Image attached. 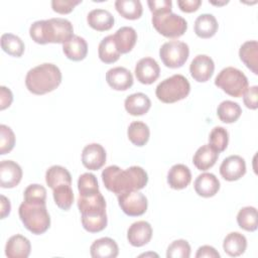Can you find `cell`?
I'll return each instance as SVG.
<instances>
[{
  "label": "cell",
  "mask_w": 258,
  "mask_h": 258,
  "mask_svg": "<svg viewBox=\"0 0 258 258\" xmlns=\"http://www.w3.org/2000/svg\"><path fill=\"white\" fill-rule=\"evenodd\" d=\"M102 180L108 190L118 196L126 191L142 189L148 182V175L141 166L133 165L121 169L117 165H110L102 171Z\"/></svg>",
  "instance_id": "obj_1"
},
{
  "label": "cell",
  "mask_w": 258,
  "mask_h": 258,
  "mask_svg": "<svg viewBox=\"0 0 258 258\" xmlns=\"http://www.w3.org/2000/svg\"><path fill=\"white\" fill-rule=\"evenodd\" d=\"M33 41L39 44L66 43L74 36L73 24L66 18H50L34 21L29 28Z\"/></svg>",
  "instance_id": "obj_2"
},
{
  "label": "cell",
  "mask_w": 258,
  "mask_h": 258,
  "mask_svg": "<svg viewBox=\"0 0 258 258\" xmlns=\"http://www.w3.org/2000/svg\"><path fill=\"white\" fill-rule=\"evenodd\" d=\"M61 83V73L57 66L49 62L38 64L28 71L25 85L34 95H44L55 90Z\"/></svg>",
  "instance_id": "obj_3"
},
{
  "label": "cell",
  "mask_w": 258,
  "mask_h": 258,
  "mask_svg": "<svg viewBox=\"0 0 258 258\" xmlns=\"http://www.w3.org/2000/svg\"><path fill=\"white\" fill-rule=\"evenodd\" d=\"M18 214L24 227L34 235L45 233L50 226L46 205H32L23 202L19 206Z\"/></svg>",
  "instance_id": "obj_4"
},
{
  "label": "cell",
  "mask_w": 258,
  "mask_h": 258,
  "mask_svg": "<svg viewBox=\"0 0 258 258\" xmlns=\"http://www.w3.org/2000/svg\"><path fill=\"white\" fill-rule=\"evenodd\" d=\"M189 91L190 85L187 79L182 75H173L157 85L155 95L159 101L171 104L187 97Z\"/></svg>",
  "instance_id": "obj_5"
},
{
  "label": "cell",
  "mask_w": 258,
  "mask_h": 258,
  "mask_svg": "<svg viewBox=\"0 0 258 258\" xmlns=\"http://www.w3.org/2000/svg\"><path fill=\"white\" fill-rule=\"evenodd\" d=\"M215 85L226 94L239 98L244 95L248 88V79L242 71L227 67L218 74L215 79Z\"/></svg>",
  "instance_id": "obj_6"
},
{
  "label": "cell",
  "mask_w": 258,
  "mask_h": 258,
  "mask_svg": "<svg viewBox=\"0 0 258 258\" xmlns=\"http://www.w3.org/2000/svg\"><path fill=\"white\" fill-rule=\"evenodd\" d=\"M151 21L156 31L168 38L179 37L187 29L186 20L172 12L153 14Z\"/></svg>",
  "instance_id": "obj_7"
},
{
  "label": "cell",
  "mask_w": 258,
  "mask_h": 258,
  "mask_svg": "<svg viewBox=\"0 0 258 258\" xmlns=\"http://www.w3.org/2000/svg\"><path fill=\"white\" fill-rule=\"evenodd\" d=\"M189 54L188 45L179 40H170L163 43L159 49V56L163 64L170 69L182 67Z\"/></svg>",
  "instance_id": "obj_8"
},
{
  "label": "cell",
  "mask_w": 258,
  "mask_h": 258,
  "mask_svg": "<svg viewBox=\"0 0 258 258\" xmlns=\"http://www.w3.org/2000/svg\"><path fill=\"white\" fill-rule=\"evenodd\" d=\"M118 204L121 210L130 217L143 215L148 206L146 197L138 190L126 191L118 195Z\"/></svg>",
  "instance_id": "obj_9"
},
{
  "label": "cell",
  "mask_w": 258,
  "mask_h": 258,
  "mask_svg": "<svg viewBox=\"0 0 258 258\" xmlns=\"http://www.w3.org/2000/svg\"><path fill=\"white\" fill-rule=\"evenodd\" d=\"M78 208L82 218H95L107 215L106 201L100 191L86 198L79 197Z\"/></svg>",
  "instance_id": "obj_10"
},
{
  "label": "cell",
  "mask_w": 258,
  "mask_h": 258,
  "mask_svg": "<svg viewBox=\"0 0 258 258\" xmlns=\"http://www.w3.org/2000/svg\"><path fill=\"white\" fill-rule=\"evenodd\" d=\"M215 71V63L212 57L207 54H198L189 64V73L192 79L205 83L211 79Z\"/></svg>",
  "instance_id": "obj_11"
},
{
  "label": "cell",
  "mask_w": 258,
  "mask_h": 258,
  "mask_svg": "<svg viewBox=\"0 0 258 258\" xmlns=\"http://www.w3.org/2000/svg\"><path fill=\"white\" fill-rule=\"evenodd\" d=\"M222 177L228 181L240 179L246 173V163L239 155H230L223 160L220 165Z\"/></svg>",
  "instance_id": "obj_12"
},
{
  "label": "cell",
  "mask_w": 258,
  "mask_h": 258,
  "mask_svg": "<svg viewBox=\"0 0 258 258\" xmlns=\"http://www.w3.org/2000/svg\"><path fill=\"white\" fill-rule=\"evenodd\" d=\"M106 162V151L99 143H91L82 151V163L90 170L100 169Z\"/></svg>",
  "instance_id": "obj_13"
},
{
  "label": "cell",
  "mask_w": 258,
  "mask_h": 258,
  "mask_svg": "<svg viewBox=\"0 0 258 258\" xmlns=\"http://www.w3.org/2000/svg\"><path fill=\"white\" fill-rule=\"evenodd\" d=\"M160 74V68L157 61L152 57H143L135 66V76L137 81L144 85L154 83Z\"/></svg>",
  "instance_id": "obj_14"
},
{
  "label": "cell",
  "mask_w": 258,
  "mask_h": 258,
  "mask_svg": "<svg viewBox=\"0 0 258 258\" xmlns=\"http://www.w3.org/2000/svg\"><path fill=\"white\" fill-rule=\"evenodd\" d=\"M22 178V169L13 160L0 162V186L3 188L15 187Z\"/></svg>",
  "instance_id": "obj_15"
},
{
  "label": "cell",
  "mask_w": 258,
  "mask_h": 258,
  "mask_svg": "<svg viewBox=\"0 0 258 258\" xmlns=\"http://www.w3.org/2000/svg\"><path fill=\"white\" fill-rule=\"evenodd\" d=\"M106 81L113 90L126 91L133 85V76L126 68L116 67L106 73Z\"/></svg>",
  "instance_id": "obj_16"
},
{
  "label": "cell",
  "mask_w": 258,
  "mask_h": 258,
  "mask_svg": "<svg viewBox=\"0 0 258 258\" xmlns=\"http://www.w3.org/2000/svg\"><path fill=\"white\" fill-rule=\"evenodd\" d=\"M152 238L151 225L146 221H137L133 223L127 231L128 242L134 247L146 245Z\"/></svg>",
  "instance_id": "obj_17"
},
{
  "label": "cell",
  "mask_w": 258,
  "mask_h": 258,
  "mask_svg": "<svg viewBox=\"0 0 258 258\" xmlns=\"http://www.w3.org/2000/svg\"><path fill=\"white\" fill-rule=\"evenodd\" d=\"M30 250L29 240L19 234L11 236L5 245V255L8 258H27Z\"/></svg>",
  "instance_id": "obj_18"
},
{
  "label": "cell",
  "mask_w": 258,
  "mask_h": 258,
  "mask_svg": "<svg viewBox=\"0 0 258 258\" xmlns=\"http://www.w3.org/2000/svg\"><path fill=\"white\" fill-rule=\"evenodd\" d=\"M196 192L203 198L214 197L220 189V181L218 177L211 172H204L195 180Z\"/></svg>",
  "instance_id": "obj_19"
},
{
  "label": "cell",
  "mask_w": 258,
  "mask_h": 258,
  "mask_svg": "<svg viewBox=\"0 0 258 258\" xmlns=\"http://www.w3.org/2000/svg\"><path fill=\"white\" fill-rule=\"evenodd\" d=\"M191 180L189 168L181 163L174 164L167 172V183L173 189L185 188Z\"/></svg>",
  "instance_id": "obj_20"
},
{
  "label": "cell",
  "mask_w": 258,
  "mask_h": 258,
  "mask_svg": "<svg viewBox=\"0 0 258 258\" xmlns=\"http://www.w3.org/2000/svg\"><path fill=\"white\" fill-rule=\"evenodd\" d=\"M90 253L93 258H115L119 254V248L115 240L103 237L93 242Z\"/></svg>",
  "instance_id": "obj_21"
},
{
  "label": "cell",
  "mask_w": 258,
  "mask_h": 258,
  "mask_svg": "<svg viewBox=\"0 0 258 258\" xmlns=\"http://www.w3.org/2000/svg\"><path fill=\"white\" fill-rule=\"evenodd\" d=\"M87 22L93 29L97 31H106L113 27L115 19L110 11L97 8L88 13Z\"/></svg>",
  "instance_id": "obj_22"
},
{
  "label": "cell",
  "mask_w": 258,
  "mask_h": 258,
  "mask_svg": "<svg viewBox=\"0 0 258 258\" xmlns=\"http://www.w3.org/2000/svg\"><path fill=\"white\" fill-rule=\"evenodd\" d=\"M62 51L64 55L74 61L83 60L88 53V44L85 38L74 35L69 41L62 44Z\"/></svg>",
  "instance_id": "obj_23"
},
{
  "label": "cell",
  "mask_w": 258,
  "mask_h": 258,
  "mask_svg": "<svg viewBox=\"0 0 258 258\" xmlns=\"http://www.w3.org/2000/svg\"><path fill=\"white\" fill-rule=\"evenodd\" d=\"M124 107L130 115L141 116L149 111L151 107V101L147 95L143 93H135L129 95L125 99Z\"/></svg>",
  "instance_id": "obj_24"
},
{
  "label": "cell",
  "mask_w": 258,
  "mask_h": 258,
  "mask_svg": "<svg viewBox=\"0 0 258 258\" xmlns=\"http://www.w3.org/2000/svg\"><path fill=\"white\" fill-rule=\"evenodd\" d=\"M218 158L219 152L215 150L210 144H205L196 151L192 157V162L199 170L205 171L213 167Z\"/></svg>",
  "instance_id": "obj_25"
},
{
  "label": "cell",
  "mask_w": 258,
  "mask_h": 258,
  "mask_svg": "<svg viewBox=\"0 0 258 258\" xmlns=\"http://www.w3.org/2000/svg\"><path fill=\"white\" fill-rule=\"evenodd\" d=\"M115 44L120 53H127L132 50L137 41V32L131 26H122L113 34Z\"/></svg>",
  "instance_id": "obj_26"
},
{
  "label": "cell",
  "mask_w": 258,
  "mask_h": 258,
  "mask_svg": "<svg viewBox=\"0 0 258 258\" xmlns=\"http://www.w3.org/2000/svg\"><path fill=\"white\" fill-rule=\"evenodd\" d=\"M239 56L253 74H258V42L256 40L244 42L239 49Z\"/></svg>",
  "instance_id": "obj_27"
},
{
  "label": "cell",
  "mask_w": 258,
  "mask_h": 258,
  "mask_svg": "<svg viewBox=\"0 0 258 258\" xmlns=\"http://www.w3.org/2000/svg\"><path fill=\"white\" fill-rule=\"evenodd\" d=\"M218 26V21L213 14L204 13L195 21V32L201 38H210L216 34Z\"/></svg>",
  "instance_id": "obj_28"
},
{
  "label": "cell",
  "mask_w": 258,
  "mask_h": 258,
  "mask_svg": "<svg viewBox=\"0 0 258 258\" xmlns=\"http://www.w3.org/2000/svg\"><path fill=\"white\" fill-rule=\"evenodd\" d=\"M224 251L231 257L242 255L247 248V239L239 232L229 233L223 242Z\"/></svg>",
  "instance_id": "obj_29"
},
{
  "label": "cell",
  "mask_w": 258,
  "mask_h": 258,
  "mask_svg": "<svg viewBox=\"0 0 258 258\" xmlns=\"http://www.w3.org/2000/svg\"><path fill=\"white\" fill-rule=\"evenodd\" d=\"M46 184L53 189L60 184H72V176L67 168L60 165H52L45 172Z\"/></svg>",
  "instance_id": "obj_30"
},
{
  "label": "cell",
  "mask_w": 258,
  "mask_h": 258,
  "mask_svg": "<svg viewBox=\"0 0 258 258\" xmlns=\"http://www.w3.org/2000/svg\"><path fill=\"white\" fill-rule=\"evenodd\" d=\"M115 8L126 19L135 20L141 17L143 8L139 0H116Z\"/></svg>",
  "instance_id": "obj_31"
},
{
  "label": "cell",
  "mask_w": 258,
  "mask_h": 258,
  "mask_svg": "<svg viewBox=\"0 0 258 258\" xmlns=\"http://www.w3.org/2000/svg\"><path fill=\"white\" fill-rule=\"evenodd\" d=\"M98 53L100 59L105 63H113L119 59L121 53L117 49L113 34L108 35L101 40L98 48Z\"/></svg>",
  "instance_id": "obj_32"
},
{
  "label": "cell",
  "mask_w": 258,
  "mask_h": 258,
  "mask_svg": "<svg viewBox=\"0 0 258 258\" xmlns=\"http://www.w3.org/2000/svg\"><path fill=\"white\" fill-rule=\"evenodd\" d=\"M242 114V109L240 105L236 102L226 100L220 103L217 108V115L219 119L227 124L236 122Z\"/></svg>",
  "instance_id": "obj_33"
},
{
  "label": "cell",
  "mask_w": 258,
  "mask_h": 258,
  "mask_svg": "<svg viewBox=\"0 0 258 258\" xmlns=\"http://www.w3.org/2000/svg\"><path fill=\"white\" fill-rule=\"evenodd\" d=\"M127 135L129 140L134 145L143 146L149 140L150 130L145 123L141 121H134L129 125L127 130Z\"/></svg>",
  "instance_id": "obj_34"
},
{
  "label": "cell",
  "mask_w": 258,
  "mask_h": 258,
  "mask_svg": "<svg viewBox=\"0 0 258 258\" xmlns=\"http://www.w3.org/2000/svg\"><path fill=\"white\" fill-rule=\"evenodd\" d=\"M1 47L9 55L19 57L24 52V42L22 39L12 33H4L1 36Z\"/></svg>",
  "instance_id": "obj_35"
},
{
  "label": "cell",
  "mask_w": 258,
  "mask_h": 258,
  "mask_svg": "<svg viewBox=\"0 0 258 258\" xmlns=\"http://www.w3.org/2000/svg\"><path fill=\"white\" fill-rule=\"evenodd\" d=\"M52 196L55 205L63 211L70 210L74 203V191L70 184H60L54 187Z\"/></svg>",
  "instance_id": "obj_36"
},
{
  "label": "cell",
  "mask_w": 258,
  "mask_h": 258,
  "mask_svg": "<svg viewBox=\"0 0 258 258\" xmlns=\"http://www.w3.org/2000/svg\"><path fill=\"white\" fill-rule=\"evenodd\" d=\"M239 227L248 232H254L257 229V210L254 207H244L237 215Z\"/></svg>",
  "instance_id": "obj_37"
},
{
  "label": "cell",
  "mask_w": 258,
  "mask_h": 258,
  "mask_svg": "<svg viewBox=\"0 0 258 258\" xmlns=\"http://www.w3.org/2000/svg\"><path fill=\"white\" fill-rule=\"evenodd\" d=\"M78 189L80 197H90L99 192V184L95 174L91 172H85L79 176Z\"/></svg>",
  "instance_id": "obj_38"
},
{
  "label": "cell",
  "mask_w": 258,
  "mask_h": 258,
  "mask_svg": "<svg viewBox=\"0 0 258 258\" xmlns=\"http://www.w3.org/2000/svg\"><path fill=\"white\" fill-rule=\"evenodd\" d=\"M229 142L228 131L221 126L214 127L209 135V144L219 153L224 151Z\"/></svg>",
  "instance_id": "obj_39"
},
{
  "label": "cell",
  "mask_w": 258,
  "mask_h": 258,
  "mask_svg": "<svg viewBox=\"0 0 258 258\" xmlns=\"http://www.w3.org/2000/svg\"><path fill=\"white\" fill-rule=\"evenodd\" d=\"M24 202L32 205H45L46 189L43 185L33 183L29 184L23 194Z\"/></svg>",
  "instance_id": "obj_40"
},
{
  "label": "cell",
  "mask_w": 258,
  "mask_h": 258,
  "mask_svg": "<svg viewBox=\"0 0 258 258\" xmlns=\"http://www.w3.org/2000/svg\"><path fill=\"white\" fill-rule=\"evenodd\" d=\"M190 256V246L183 239L173 241L167 248V258H188Z\"/></svg>",
  "instance_id": "obj_41"
},
{
  "label": "cell",
  "mask_w": 258,
  "mask_h": 258,
  "mask_svg": "<svg viewBox=\"0 0 258 258\" xmlns=\"http://www.w3.org/2000/svg\"><path fill=\"white\" fill-rule=\"evenodd\" d=\"M15 145V135L12 129L4 124L0 125V154L9 153Z\"/></svg>",
  "instance_id": "obj_42"
},
{
  "label": "cell",
  "mask_w": 258,
  "mask_h": 258,
  "mask_svg": "<svg viewBox=\"0 0 258 258\" xmlns=\"http://www.w3.org/2000/svg\"><path fill=\"white\" fill-rule=\"evenodd\" d=\"M82 3V0H52V10L59 14H68L74 10V8Z\"/></svg>",
  "instance_id": "obj_43"
},
{
  "label": "cell",
  "mask_w": 258,
  "mask_h": 258,
  "mask_svg": "<svg viewBox=\"0 0 258 258\" xmlns=\"http://www.w3.org/2000/svg\"><path fill=\"white\" fill-rule=\"evenodd\" d=\"M147 4L152 14L171 12L172 2L170 0H148Z\"/></svg>",
  "instance_id": "obj_44"
},
{
  "label": "cell",
  "mask_w": 258,
  "mask_h": 258,
  "mask_svg": "<svg viewBox=\"0 0 258 258\" xmlns=\"http://www.w3.org/2000/svg\"><path fill=\"white\" fill-rule=\"evenodd\" d=\"M243 102L245 106L251 110H256L258 108V87L252 86L247 88L243 95Z\"/></svg>",
  "instance_id": "obj_45"
},
{
  "label": "cell",
  "mask_w": 258,
  "mask_h": 258,
  "mask_svg": "<svg viewBox=\"0 0 258 258\" xmlns=\"http://www.w3.org/2000/svg\"><path fill=\"white\" fill-rule=\"evenodd\" d=\"M201 4H202L201 0H177V5L179 9L186 13L197 11L201 6Z\"/></svg>",
  "instance_id": "obj_46"
},
{
  "label": "cell",
  "mask_w": 258,
  "mask_h": 258,
  "mask_svg": "<svg viewBox=\"0 0 258 258\" xmlns=\"http://www.w3.org/2000/svg\"><path fill=\"white\" fill-rule=\"evenodd\" d=\"M13 101V95L10 89L5 86L0 87V109L4 110L8 108Z\"/></svg>",
  "instance_id": "obj_47"
},
{
  "label": "cell",
  "mask_w": 258,
  "mask_h": 258,
  "mask_svg": "<svg viewBox=\"0 0 258 258\" xmlns=\"http://www.w3.org/2000/svg\"><path fill=\"white\" fill-rule=\"evenodd\" d=\"M196 257L197 258H203V257L219 258L220 254L214 247L209 246V245H204L198 249V251L196 253Z\"/></svg>",
  "instance_id": "obj_48"
},
{
  "label": "cell",
  "mask_w": 258,
  "mask_h": 258,
  "mask_svg": "<svg viewBox=\"0 0 258 258\" xmlns=\"http://www.w3.org/2000/svg\"><path fill=\"white\" fill-rule=\"evenodd\" d=\"M1 199V219L6 218L11 211V205H10V201L3 195L0 196Z\"/></svg>",
  "instance_id": "obj_49"
},
{
  "label": "cell",
  "mask_w": 258,
  "mask_h": 258,
  "mask_svg": "<svg viewBox=\"0 0 258 258\" xmlns=\"http://www.w3.org/2000/svg\"><path fill=\"white\" fill-rule=\"evenodd\" d=\"M212 4H214V5H218V6H220V5H224V4H227L229 1H223V2H215V1H210Z\"/></svg>",
  "instance_id": "obj_50"
}]
</instances>
